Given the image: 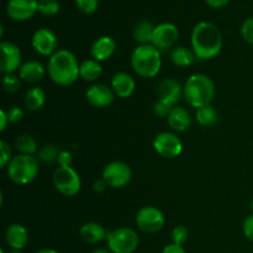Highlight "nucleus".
Here are the masks:
<instances>
[{
    "instance_id": "obj_1",
    "label": "nucleus",
    "mask_w": 253,
    "mask_h": 253,
    "mask_svg": "<svg viewBox=\"0 0 253 253\" xmlns=\"http://www.w3.org/2000/svg\"><path fill=\"white\" fill-rule=\"evenodd\" d=\"M192 49L195 57L202 61L212 59L222 49V35L219 27L209 21H200L192 32Z\"/></svg>"
},
{
    "instance_id": "obj_2",
    "label": "nucleus",
    "mask_w": 253,
    "mask_h": 253,
    "mask_svg": "<svg viewBox=\"0 0 253 253\" xmlns=\"http://www.w3.org/2000/svg\"><path fill=\"white\" fill-rule=\"evenodd\" d=\"M79 67L77 57L68 49L62 48L49 57L47 74L57 85L68 86L78 81Z\"/></svg>"
},
{
    "instance_id": "obj_3",
    "label": "nucleus",
    "mask_w": 253,
    "mask_h": 253,
    "mask_svg": "<svg viewBox=\"0 0 253 253\" xmlns=\"http://www.w3.org/2000/svg\"><path fill=\"white\" fill-rule=\"evenodd\" d=\"M215 95V85L211 78L205 74H192L183 85V96L193 108L210 105Z\"/></svg>"
},
{
    "instance_id": "obj_4",
    "label": "nucleus",
    "mask_w": 253,
    "mask_h": 253,
    "mask_svg": "<svg viewBox=\"0 0 253 253\" xmlns=\"http://www.w3.org/2000/svg\"><path fill=\"white\" fill-rule=\"evenodd\" d=\"M131 66L135 73L142 78H153L162 67L160 49L151 44H138L131 54Z\"/></svg>"
},
{
    "instance_id": "obj_5",
    "label": "nucleus",
    "mask_w": 253,
    "mask_h": 253,
    "mask_svg": "<svg viewBox=\"0 0 253 253\" xmlns=\"http://www.w3.org/2000/svg\"><path fill=\"white\" fill-rule=\"evenodd\" d=\"M39 158L29 155H17L12 157L6 167L7 177L14 183L26 185L34 182L39 174Z\"/></svg>"
},
{
    "instance_id": "obj_6",
    "label": "nucleus",
    "mask_w": 253,
    "mask_h": 253,
    "mask_svg": "<svg viewBox=\"0 0 253 253\" xmlns=\"http://www.w3.org/2000/svg\"><path fill=\"white\" fill-rule=\"evenodd\" d=\"M108 247L113 253H133L138 247V235L130 227H119L108 234Z\"/></svg>"
},
{
    "instance_id": "obj_7",
    "label": "nucleus",
    "mask_w": 253,
    "mask_h": 253,
    "mask_svg": "<svg viewBox=\"0 0 253 253\" xmlns=\"http://www.w3.org/2000/svg\"><path fill=\"white\" fill-rule=\"evenodd\" d=\"M53 185L64 197H74L82 188V180L72 167H58L53 173Z\"/></svg>"
},
{
    "instance_id": "obj_8",
    "label": "nucleus",
    "mask_w": 253,
    "mask_h": 253,
    "mask_svg": "<svg viewBox=\"0 0 253 253\" xmlns=\"http://www.w3.org/2000/svg\"><path fill=\"white\" fill-rule=\"evenodd\" d=\"M101 178L105 180L108 187L120 189L131 182L132 170L127 163L123 161H113L104 167Z\"/></svg>"
},
{
    "instance_id": "obj_9",
    "label": "nucleus",
    "mask_w": 253,
    "mask_h": 253,
    "mask_svg": "<svg viewBox=\"0 0 253 253\" xmlns=\"http://www.w3.org/2000/svg\"><path fill=\"white\" fill-rule=\"evenodd\" d=\"M136 226L146 234H156L161 231L166 224L163 212L156 207H143L137 211L135 217Z\"/></svg>"
},
{
    "instance_id": "obj_10",
    "label": "nucleus",
    "mask_w": 253,
    "mask_h": 253,
    "mask_svg": "<svg viewBox=\"0 0 253 253\" xmlns=\"http://www.w3.org/2000/svg\"><path fill=\"white\" fill-rule=\"evenodd\" d=\"M152 145L158 155L168 158V160L178 157L183 151L182 140L178 137V135H175L174 132H169V131H165V132H160L158 135H156Z\"/></svg>"
},
{
    "instance_id": "obj_11",
    "label": "nucleus",
    "mask_w": 253,
    "mask_h": 253,
    "mask_svg": "<svg viewBox=\"0 0 253 253\" xmlns=\"http://www.w3.org/2000/svg\"><path fill=\"white\" fill-rule=\"evenodd\" d=\"M31 46L40 56L51 57L58 51V40L52 30L42 27L36 30L32 35Z\"/></svg>"
},
{
    "instance_id": "obj_12",
    "label": "nucleus",
    "mask_w": 253,
    "mask_h": 253,
    "mask_svg": "<svg viewBox=\"0 0 253 253\" xmlns=\"http://www.w3.org/2000/svg\"><path fill=\"white\" fill-rule=\"evenodd\" d=\"M1 49V63L0 71L4 74L15 73L22 66V53L19 46L9 41H2L0 43Z\"/></svg>"
},
{
    "instance_id": "obj_13",
    "label": "nucleus",
    "mask_w": 253,
    "mask_h": 253,
    "mask_svg": "<svg viewBox=\"0 0 253 253\" xmlns=\"http://www.w3.org/2000/svg\"><path fill=\"white\" fill-rule=\"evenodd\" d=\"M178 37H179L178 27L170 22H163L155 26L152 44L158 49L170 48L178 41Z\"/></svg>"
},
{
    "instance_id": "obj_14",
    "label": "nucleus",
    "mask_w": 253,
    "mask_h": 253,
    "mask_svg": "<svg viewBox=\"0 0 253 253\" xmlns=\"http://www.w3.org/2000/svg\"><path fill=\"white\" fill-rule=\"evenodd\" d=\"M39 11V0H9L6 12L14 21H26Z\"/></svg>"
},
{
    "instance_id": "obj_15",
    "label": "nucleus",
    "mask_w": 253,
    "mask_h": 253,
    "mask_svg": "<svg viewBox=\"0 0 253 253\" xmlns=\"http://www.w3.org/2000/svg\"><path fill=\"white\" fill-rule=\"evenodd\" d=\"M85 96L90 105L95 108H106L114 103L115 93L105 84H94L86 90Z\"/></svg>"
},
{
    "instance_id": "obj_16",
    "label": "nucleus",
    "mask_w": 253,
    "mask_h": 253,
    "mask_svg": "<svg viewBox=\"0 0 253 253\" xmlns=\"http://www.w3.org/2000/svg\"><path fill=\"white\" fill-rule=\"evenodd\" d=\"M158 100L166 101L170 105L175 106V104L183 96V86L179 82L174 78H165L160 82L157 88Z\"/></svg>"
},
{
    "instance_id": "obj_17",
    "label": "nucleus",
    "mask_w": 253,
    "mask_h": 253,
    "mask_svg": "<svg viewBox=\"0 0 253 253\" xmlns=\"http://www.w3.org/2000/svg\"><path fill=\"white\" fill-rule=\"evenodd\" d=\"M136 88L135 79L126 72H119L111 79V89L119 98H130Z\"/></svg>"
},
{
    "instance_id": "obj_18",
    "label": "nucleus",
    "mask_w": 253,
    "mask_h": 253,
    "mask_svg": "<svg viewBox=\"0 0 253 253\" xmlns=\"http://www.w3.org/2000/svg\"><path fill=\"white\" fill-rule=\"evenodd\" d=\"M116 49V42L110 36H101L93 42L90 47L91 58L98 62H104L110 58Z\"/></svg>"
},
{
    "instance_id": "obj_19",
    "label": "nucleus",
    "mask_w": 253,
    "mask_h": 253,
    "mask_svg": "<svg viewBox=\"0 0 253 253\" xmlns=\"http://www.w3.org/2000/svg\"><path fill=\"white\" fill-rule=\"evenodd\" d=\"M5 240L10 249L21 251L29 242V231L24 225L12 224L6 229Z\"/></svg>"
},
{
    "instance_id": "obj_20",
    "label": "nucleus",
    "mask_w": 253,
    "mask_h": 253,
    "mask_svg": "<svg viewBox=\"0 0 253 253\" xmlns=\"http://www.w3.org/2000/svg\"><path fill=\"white\" fill-rule=\"evenodd\" d=\"M108 234L109 232L104 229L103 225L94 221L85 222L81 227V230H79V235H81L82 240L90 245H96L103 242L104 240L108 239Z\"/></svg>"
},
{
    "instance_id": "obj_21",
    "label": "nucleus",
    "mask_w": 253,
    "mask_h": 253,
    "mask_svg": "<svg viewBox=\"0 0 253 253\" xmlns=\"http://www.w3.org/2000/svg\"><path fill=\"white\" fill-rule=\"evenodd\" d=\"M47 68L39 61H27L22 63L19 69V77L26 83H37L42 81L46 74Z\"/></svg>"
},
{
    "instance_id": "obj_22",
    "label": "nucleus",
    "mask_w": 253,
    "mask_h": 253,
    "mask_svg": "<svg viewBox=\"0 0 253 253\" xmlns=\"http://www.w3.org/2000/svg\"><path fill=\"white\" fill-rule=\"evenodd\" d=\"M167 123L173 131L185 132L192 125V118L187 109L175 105L167 118Z\"/></svg>"
},
{
    "instance_id": "obj_23",
    "label": "nucleus",
    "mask_w": 253,
    "mask_h": 253,
    "mask_svg": "<svg viewBox=\"0 0 253 253\" xmlns=\"http://www.w3.org/2000/svg\"><path fill=\"white\" fill-rule=\"evenodd\" d=\"M24 103L30 111H39L46 103V93L41 86H32L25 93Z\"/></svg>"
},
{
    "instance_id": "obj_24",
    "label": "nucleus",
    "mask_w": 253,
    "mask_h": 253,
    "mask_svg": "<svg viewBox=\"0 0 253 253\" xmlns=\"http://www.w3.org/2000/svg\"><path fill=\"white\" fill-rule=\"evenodd\" d=\"M103 74V67L100 62L95 59H85L79 67V77L85 82H95Z\"/></svg>"
},
{
    "instance_id": "obj_25",
    "label": "nucleus",
    "mask_w": 253,
    "mask_h": 253,
    "mask_svg": "<svg viewBox=\"0 0 253 253\" xmlns=\"http://www.w3.org/2000/svg\"><path fill=\"white\" fill-rule=\"evenodd\" d=\"M195 57L193 49H189L184 46H177L170 52V61L177 67H189L195 62Z\"/></svg>"
},
{
    "instance_id": "obj_26",
    "label": "nucleus",
    "mask_w": 253,
    "mask_h": 253,
    "mask_svg": "<svg viewBox=\"0 0 253 253\" xmlns=\"http://www.w3.org/2000/svg\"><path fill=\"white\" fill-rule=\"evenodd\" d=\"M155 26L148 21H140L133 27V39L140 44H151L153 40Z\"/></svg>"
},
{
    "instance_id": "obj_27",
    "label": "nucleus",
    "mask_w": 253,
    "mask_h": 253,
    "mask_svg": "<svg viewBox=\"0 0 253 253\" xmlns=\"http://www.w3.org/2000/svg\"><path fill=\"white\" fill-rule=\"evenodd\" d=\"M195 118L197 121L204 127H210V126H214L215 124L219 120V114L215 110L214 106L205 105L202 108L197 109V113H195Z\"/></svg>"
},
{
    "instance_id": "obj_28",
    "label": "nucleus",
    "mask_w": 253,
    "mask_h": 253,
    "mask_svg": "<svg viewBox=\"0 0 253 253\" xmlns=\"http://www.w3.org/2000/svg\"><path fill=\"white\" fill-rule=\"evenodd\" d=\"M15 146H16V150L19 151L20 155H29L34 156L35 153L39 152L37 150V143L35 141V138L32 136L26 135H20L19 137L15 141Z\"/></svg>"
},
{
    "instance_id": "obj_29",
    "label": "nucleus",
    "mask_w": 253,
    "mask_h": 253,
    "mask_svg": "<svg viewBox=\"0 0 253 253\" xmlns=\"http://www.w3.org/2000/svg\"><path fill=\"white\" fill-rule=\"evenodd\" d=\"M59 153H61V151H59L58 146L54 145V143H47L40 148V151L37 152V158L46 165H53L58 161Z\"/></svg>"
},
{
    "instance_id": "obj_30",
    "label": "nucleus",
    "mask_w": 253,
    "mask_h": 253,
    "mask_svg": "<svg viewBox=\"0 0 253 253\" xmlns=\"http://www.w3.org/2000/svg\"><path fill=\"white\" fill-rule=\"evenodd\" d=\"M2 86L7 93H16L21 88V79L15 73L4 74L2 77Z\"/></svg>"
},
{
    "instance_id": "obj_31",
    "label": "nucleus",
    "mask_w": 253,
    "mask_h": 253,
    "mask_svg": "<svg viewBox=\"0 0 253 253\" xmlns=\"http://www.w3.org/2000/svg\"><path fill=\"white\" fill-rule=\"evenodd\" d=\"M59 11L58 0H39V12L44 16H53Z\"/></svg>"
},
{
    "instance_id": "obj_32",
    "label": "nucleus",
    "mask_w": 253,
    "mask_h": 253,
    "mask_svg": "<svg viewBox=\"0 0 253 253\" xmlns=\"http://www.w3.org/2000/svg\"><path fill=\"white\" fill-rule=\"evenodd\" d=\"M189 239V231L184 225H178L172 231V241L173 244L183 246Z\"/></svg>"
},
{
    "instance_id": "obj_33",
    "label": "nucleus",
    "mask_w": 253,
    "mask_h": 253,
    "mask_svg": "<svg viewBox=\"0 0 253 253\" xmlns=\"http://www.w3.org/2000/svg\"><path fill=\"white\" fill-rule=\"evenodd\" d=\"M76 6L84 14H93L99 6V0H74Z\"/></svg>"
},
{
    "instance_id": "obj_34",
    "label": "nucleus",
    "mask_w": 253,
    "mask_h": 253,
    "mask_svg": "<svg viewBox=\"0 0 253 253\" xmlns=\"http://www.w3.org/2000/svg\"><path fill=\"white\" fill-rule=\"evenodd\" d=\"M0 152H1V157H0V168H6L9 166L10 161L12 160L11 157V148L6 141H0Z\"/></svg>"
},
{
    "instance_id": "obj_35",
    "label": "nucleus",
    "mask_w": 253,
    "mask_h": 253,
    "mask_svg": "<svg viewBox=\"0 0 253 253\" xmlns=\"http://www.w3.org/2000/svg\"><path fill=\"white\" fill-rule=\"evenodd\" d=\"M173 108H174V106L166 103V101L157 100L155 103V105H153V111H155V114L158 118H168L170 111L173 110Z\"/></svg>"
},
{
    "instance_id": "obj_36",
    "label": "nucleus",
    "mask_w": 253,
    "mask_h": 253,
    "mask_svg": "<svg viewBox=\"0 0 253 253\" xmlns=\"http://www.w3.org/2000/svg\"><path fill=\"white\" fill-rule=\"evenodd\" d=\"M241 35L247 43L253 44V17L245 20L241 26Z\"/></svg>"
},
{
    "instance_id": "obj_37",
    "label": "nucleus",
    "mask_w": 253,
    "mask_h": 253,
    "mask_svg": "<svg viewBox=\"0 0 253 253\" xmlns=\"http://www.w3.org/2000/svg\"><path fill=\"white\" fill-rule=\"evenodd\" d=\"M7 118H9V121L11 124H17L22 120L24 118V111H22L21 108L19 106H12L9 110L6 111Z\"/></svg>"
},
{
    "instance_id": "obj_38",
    "label": "nucleus",
    "mask_w": 253,
    "mask_h": 253,
    "mask_svg": "<svg viewBox=\"0 0 253 253\" xmlns=\"http://www.w3.org/2000/svg\"><path fill=\"white\" fill-rule=\"evenodd\" d=\"M242 230H244V235L246 236V239L253 242V214L245 219L244 225H242Z\"/></svg>"
},
{
    "instance_id": "obj_39",
    "label": "nucleus",
    "mask_w": 253,
    "mask_h": 253,
    "mask_svg": "<svg viewBox=\"0 0 253 253\" xmlns=\"http://www.w3.org/2000/svg\"><path fill=\"white\" fill-rule=\"evenodd\" d=\"M72 162H73V156L69 151H61L58 156V161L57 163L59 165V167H71Z\"/></svg>"
},
{
    "instance_id": "obj_40",
    "label": "nucleus",
    "mask_w": 253,
    "mask_h": 253,
    "mask_svg": "<svg viewBox=\"0 0 253 253\" xmlns=\"http://www.w3.org/2000/svg\"><path fill=\"white\" fill-rule=\"evenodd\" d=\"M162 253H187V251H185L183 246H179V245H175V244H170V245H167V246L163 249Z\"/></svg>"
},
{
    "instance_id": "obj_41",
    "label": "nucleus",
    "mask_w": 253,
    "mask_h": 253,
    "mask_svg": "<svg viewBox=\"0 0 253 253\" xmlns=\"http://www.w3.org/2000/svg\"><path fill=\"white\" fill-rule=\"evenodd\" d=\"M106 188H108V184H106V182L103 178L101 179H96L93 184L94 192L96 193H103L104 190H106Z\"/></svg>"
},
{
    "instance_id": "obj_42",
    "label": "nucleus",
    "mask_w": 253,
    "mask_h": 253,
    "mask_svg": "<svg viewBox=\"0 0 253 253\" xmlns=\"http://www.w3.org/2000/svg\"><path fill=\"white\" fill-rule=\"evenodd\" d=\"M230 0H205L208 5L210 7H214V9H220V7H224L225 5L229 4Z\"/></svg>"
},
{
    "instance_id": "obj_43",
    "label": "nucleus",
    "mask_w": 253,
    "mask_h": 253,
    "mask_svg": "<svg viewBox=\"0 0 253 253\" xmlns=\"http://www.w3.org/2000/svg\"><path fill=\"white\" fill-rule=\"evenodd\" d=\"M0 119H1V126H0V131H5V128H6V126H7V123H10L9 118H7L6 111L5 110L0 111Z\"/></svg>"
},
{
    "instance_id": "obj_44",
    "label": "nucleus",
    "mask_w": 253,
    "mask_h": 253,
    "mask_svg": "<svg viewBox=\"0 0 253 253\" xmlns=\"http://www.w3.org/2000/svg\"><path fill=\"white\" fill-rule=\"evenodd\" d=\"M35 253H59V252L53 249H42V250H39V251H36Z\"/></svg>"
},
{
    "instance_id": "obj_45",
    "label": "nucleus",
    "mask_w": 253,
    "mask_h": 253,
    "mask_svg": "<svg viewBox=\"0 0 253 253\" xmlns=\"http://www.w3.org/2000/svg\"><path fill=\"white\" fill-rule=\"evenodd\" d=\"M91 253H113L109 249H98L95 251H93Z\"/></svg>"
},
{
    "instance_id": "obj_46",
    "label": "nucleus",
    "mask_w": 253,
    "mask_h": 253,
    "mask_svg": "<svg viewBox=\"0 0 253 253\" xmlns=\"http://www.w3.org/2000/svg\"><path fill=\"white\" fill-rule=\"evenodd\" d=\"M6 253H21V251H19V250H11V251H9Z\"/></svg>"
},
{
    "instance_id": "obj_47",
    "label": "nucleus",
    "mask_w": 253,
    "mask_h": 253,
    "mask_svg": "<svg viewBox=\"0 0 253 253\" xmlns=\"http://www.w3.org/2000/svg\"><path fill=\"white\" fill-rule=\"evenodd\" d=\"M250 209H251V211H252V214H253V199H252V202H251V205H250Z\"/></svg>"
},
{
    "instance_id": "obj_48",
    "label": "nucleus",
    "mask_w": 253,
    "mask_h": 253,
    "mask_svg": "<svg viewBox=\"0 0 253 253\" xmlns=\"http://www.w3.org/2000/svg\"><path fill=\"white\" fill-rule=\"evenodd\" d=\"M0 253H6V252H5L4 250H0Z\"/></svg>"
}]
</instances>
